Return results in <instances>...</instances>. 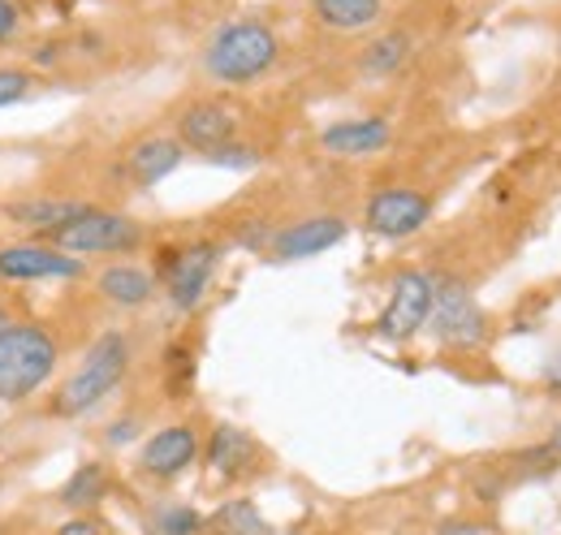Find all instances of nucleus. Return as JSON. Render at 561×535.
I'll return each instance as SVG.
<instances>
[{
	"label": "nucleus",
	"instance_id": "f257e3e1",
	"mask_svg": "<svg viewBox=\"0 0 561 535\" xmlns=\"http://www.w3.org/2000/svg\"><path fill=\"white\" fill-rule=\"evenodd\" d=\"M130 363H135L130 337L117 333V329L100 333L87 345V354L78 358V367L66 376V385L57 389L53 414H61V419H82V414H91L95 406H104V401L126 385Z\"/></svg>",
	"mask_w": 561,
	"mask_h": 535
},
{
	"label": "nucleus",
	"instance_id": "f03ea898",
	"mask_svg": "<svg viewBox=\"0 0 561 535\" xmlns=\"http://www.w3.org/2000/svg\"><path fill=\"white\" fill-rule=\"evenodd\" d=\"M277 31L260 18H238V22H225L204 44V73L220 87H247L277 66Z\"/></svg>",
	"mask_w": 561,
	"mask_h": 535
},
{
	"label": "nucleus",
	"instance_id": "7ed1b4c3",
	"mask_svg": "<svg viewBox=\"0 0 561 535\" xmlns=\"http://www.w3.org/2000/svg\"><path fill=\"white\" fill-rule=\"evenodd\" d=\"M61 363V341L39 320H13L0 333V401L35 398Z\"/></svg>",
	"mask_w": 561,
	"mask_h": 535
},
{
	"label": "nucleus",
	"instance_id": "20e7f679",
	"mask_svg": "<svg viewBox=\"0 0 561 535\" xmlns=\"http://www.w3.org/2000/svg\"><path fill=\"white\" fill-rule=\"evenodd\" d=\"M142 225L126 212H108V207H87L82 216H73L70 225L44 234L39 242H53L70 255H135L142 247Z\"/></svg>",
	"mask_w": 561,
	"mask_h": 535
},
{
	"label": "nucleus",
	"instance_id": "39448f33",
	"mask_svg": "<svg viewBox=\"0 0 561 535\" xmlns=\"http://www.w3.org/2000/svg\"><path fill=\"white\" fill-rule=\"evenodd\" d=\"M427 333L436 337V345L476 350L489 337V316H484V307L476 303V294L462 281L440 276L436 281V298H432V316H427Z\"/></svg>",
	"mask_w": 561,
	"mask_h": 535
},
{
	"label": "nucleus",
	"instance_id": "423d86ee",
	"mask_svg": "<svg viewBox=\"0 0 561 535\" xmlns=\"http://www.w3.org/2000/svg\"><path fill=\"white\" fill-rule=\"evenodd\" d=\"M432 298H436V276L427 272H398L389 285V303L376 320V333L385 341H411L427 329L432 316Z\"/></svg>",
	"mask_w": 561,
	"mask_h": 535
},
{
	"label": "nucleus",
	"instance_id": "0eeeda50",
	"mask_svg": "<svg viewBox=\"0 0 561 535\" xmlns=\"http://www.w3.org/2000/svg\"><path fill=\"white\" fill-rule=\"evenodd\" d=\"M432 220V200L415 186H385L363 207V225L376 238H411Z\"/></svg>",
	"mask_w": 561,
	"mask_h": 535
},
{
	"label": "nucleus",
	"instance_id": "6e6552de",
	"mask_svg": "<svg viewBox=\"0 0 561 535\" xmlns=\"http://www.w3.org/2000/svg\"><path fill=\"white\" fill-rule=\"evenodd\" d=\"M220 268V247L216 242H186L169 268H164V294L178 311H195L211 289V276Z\"/></svg>",
	"mask_w": 561,
	"mask_h": 535
},
{
	"label": "nucleus",
	"instance_id": "1a4fd4ad",
	"mask_svg": "<svg viewBox=\"0 0 561 535\" xmlns=\"http://www.w3.org/2000/svg\"><path fill=\"white\" fill-rule=\"evenodd\" d=\"M346 234H351V225L342 216L320 212V216H302V220L277 229L273 242H268V251H273V260H280V264H298V260H316V255L342 247Z\"/></svg>",
	"mask_w": 561,
	"mask_h": 535
},
{
	"label": "nucleus",
	"instance_id": "9d476101",
	"mask_svg": "<svg viewBox=\"0 0 561 535\" xmlns=\"http://www.w3.org/2000/svg\"><path fill=\"white\" fill-rule=\"evenodd\" d=\"M82 260L53 242H9L0 247V281H73Z\"/></svg>",
	"mask_w": 561,
	"mask_h": 535
},
{
	"label": "nucleus",
	"instance_id": "9b49d317",
	"mask_svg": "<svg viewBox=\"0 0 561 535\" xmlns=\"http://www.w3.org/2000/svg\"><path fill=\"white\" fill-rule=\"evenodd\" d=\"M173 126H178V143L182 147H191L199 156H211V151H220V147H229L238 138V113L229 104H220V100H195V104H186L178 113Z\"/></svg>",
	"mask_w": 561,
	"mask_h": 535
},
{
	"label": "nucleus",
	"instance_id": "f8f14e48",
	"mask_svg": "<svg viewBox=\"0 0 561 535\" xmlns=\"http://www.w3.org/2000/svg\"><path fill=\"white\" fill-rule=\"evenodd\" d=\"M195 458H199V432L191 423H169L147 436V445L139 449V470L147 479H178Z\"/></svg>",
	"mask_w": 561,
	"mask_h": 535
},
{
	"label": "nucleus",
	"instance_id": "ddd939ff",
	"mask_svg": "<svg viewBox=\"0 0 561 535\" xmlns=\"http://www.w3.org/2000/svg\"><path fill=\"white\" fill-rule=\"evenodd\" d=\"M182 160H186V147L178 143V134H147V138H139V143L126 151L122 169H126V182H130L135 191H151V186H160Z\"/></svg>",
	"mask_w": 561,
	"mask_h": 535
},
{
	"label": "nucleus",
	"instance_id": "4468645a",
	"mask_svg": "<svg viewBox=\"0 0 561 535\" xmlns=\"http://www.w3.org/2000/svg\"><path fill=\"white\" fill-rule=\"evenodd\" d=\"M393 143V126L385 117H346L320 130V147L337 160H363Z\"/></svg>",
	"mask_w": 561,
	"mask_h": 535
},
{
	"label": "nucleus",
	"instance_id": "2eb2a0df",
	"mask_svg": "<svg viewBox=\"0 0 561 535\" xmlns=\"http://www.w3.org/2000/svg\"><path fill=\"white\" fill-rule=\"evenodd\" d=\"M95 289L104 303H113L122 311H142L156 298V276L142 264H108L95 276Z\"/></svg>",
	"mask_w": 561,
	"mask_h": 535
},
{
	"label": "nucleus",
	"instance_id": "dca6fc26",
	"mask_svg": "<svg viewBox=\"0 0 561 535\" xmlns=\"http://www.w3.org/2000/svg\"><path fill=\"white\" fill-rule=\"evenodd\" d=\"M260 458V445L251 432H242L238 423H216L208 436V467L225 479L233 475H247Z\"/></svg>",
	"mask_w": 561,
	"mask_h": 535
},
{
	"label": "nucleus",
	"instance_id": "f3484780",
	"mask_svg": "<svg viewBox=\"0 0 561 535\" xmlns=\"http://www.w3.org/2000/svg\"><path fill=\"white\" fill-rule=\"evenodd\" d=\"M87 207H91V203H82V200H61V195H31V200L4 203V216H9V220H18V225H26V229H35V234L44 238V234H53V229L70 225L73 216H82Z\"/></svg>",
	"mask_w": 561,
	"mask_h": 535
},
{
	"label": "nucleus",
	"instance_id": "a211bd4d",
	"mask_svg": "<svg viewBox=\"0 0 561 535\" xmlns=\"http://www.w3.org/2000/svg\"><path fill=\"white\" fill-rule=\"evenodd\" d=\"M311 13L320 26L329 31H367L380 22L385 13V0H311Z\"/></svg>",
	"mask_w": 561,
	"mask_h": 535
},
{
	"label": "nucleus",
	"instance_id": "6ab92c4d",
	"mask_svg": "<svg viewBox=\"0 0 561 535\" xmlns=\"http://www.w3.org/2000/svg\"><path fill=\"white\" fill-rule=\"evenodd\" d=\"M108 467L104 463H82V467H73V475L61 483V492H57V501L73 510V514H87V510H95L104 497H108Z\"/></svg>",
	"mask_w": 561,
	"mask_h": 535
},
{
	"label": "nucleus",
	"instance_id": "aec40b11",
	"mask_svg": "<svg viewBox=\"0 0 561 535\" xmlns=\"http://www.w3.org/2000/svg\"><path fill=\"white\" fill-rule=\"evenodd\" d=\"M407 61H411V35L407 31H385L358 53V69L367 78H393Z\"/></svg>",
	"mask_w": 561,
	"mask_h": 535
},
{
	"label": "nucleus",
	"instance_id": "412c9836",
	"mask_svg": "<svg viewBox=\"0 0 561 535\" xmlns=\"http://www.w3.org/2000/svg\"><path fill=\"white\" fill-rule=\"evenodd\" d=\"M208 523H211V532L216 535H273V523H268V519L260 514V505H255V501H247V497L225 501Z\"/></svg>",
	"mask_w": 561,
	"mask_h": 535
},
{
	"label": "nucleus",
	"instance_id": "4be33fe9",
	"mask_svg": "<svg viewBox=\"0 0 561 535\" xmlns=\"http://www.w3.org/2000/svg\"><path fill=\"white\" fill-rule=\"evenodd\" d=\"M204 523H208V519H204L199 510L182 505V501H160V505L151 510V532L156 535H199Z\"/></svg>",
	"mask_w": 561,
	"mask_h": 535
},
{
	"label": "nucleus",
	"instance_id": "5701e85b",
	"mask_svg": "<svg viewBox=\"0 0 561 535\" xmlns=\"http://www.w3.org/2000/svg\"><path fill=\"white\" fill-rule=\"evenodd\" d=\"M35 87V73L31 69H13V66H0V109L9 104H22Z\"/></svg>",
	"mask_w": 561,
	"mask_h": 535
},
{
	"label": "nucleus",
	"instance_id": "b1692460",
	"mask_svg": "<svg viewBox=\"0 0 561 535\" xmlns=\"http://www.w3.org/2000/svg\"><path fill=\"white\" fill-rule=\"evenodd\" d=\"M204 160L225 164V169H251V164H260V151H255V147H238V143H229V147L211 151V156H204Z\"/></svg>",
	"mask_w": 561,
	"mask_h": 535
},
{
	"label": "nucleus",
	"instance_id": "393cba45",
	"mask_svg": "<svg viewBox=\"0 0 561 535\" xmlns=\"http://www.w3.org/2000/svg\"><path fill=\"white\" fill-rule=\"evenodd\" d=\"M22 31V4L18 0H0V44L13 39Z\"/></svg>",
	"mask_w": 561,
	"mask_h": 535
},
{
	"label": "nucleus",
	"instance_id": "a878e982",
	"mask_svg": "<svg viewBox=\"0 0 561 535\" xmlns=\"http://www.w3.org/2000/svg\"><path fill=\"white\" fill-rule=\"evenodd\" d=\"M57 535H108V532H104L100 519H91V514H73V519H66V523L57 527Z\"/></svg>",
	"mask_w": 561,
	"mask_h": 535
},
{
	"label": "nucleus",
	"instance_id": "bb28decb",
	"mask_svg": "<svg viewBox=\"0 0 561 535\" xmlns=\"http://www.w3.org/2000/svg\"><path fill=\"white\" fill-rule=\"evenodd\" d=\"M440 535H480V532H476V527H467V523H449Z\"/></svg>",
	"mask_w": 561,
	"mask_h": 535
},
{
	"label": "nucleus",
	"instance_id": "cd10ccee",
	"mask_svg": "<svg viewBox=\"0 0 561 535\" xmlns=\"http://www.w3.org/2000/svg\"><path fill=\"white\" fill-rule=\"evenodd\" d=\"M549 449H553V454H561V423L553 428V436H549Z\"/></svg>",
	"mask_w": 561,
	"mask_h": 535
},
{
	"label": "nucleus",
	"instance_id": "c85d7f7f",
	"mask_svg": "<svg viewBox=\"0 0 561 535\" xmlns=\"http://www.w3.org/2000/svg\"><path fill=\"white\" fill-rule=\"evenodd\" d=\"M9 325H13V316H9V307H4V303H0V333H4V329H9Z\"/></svg>",
	"mask_w": 561,
	"mask_h": 535
}]
</instances>
